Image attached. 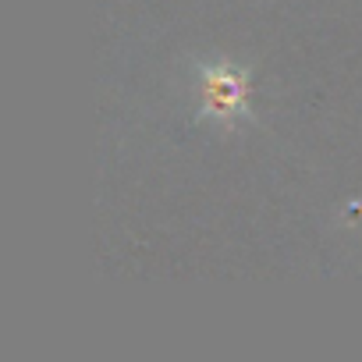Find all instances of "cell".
<instances>
[{
  "mask_svg": "<svg viewBox=\"0 0 362 362\" xmlns=\"http://www.w3.org/2000/svg\"><path fill=\"white\" fill-rule=\"evenodd\" d=\"M242 100H245V82L231 71V68H217L206 75L203 82V110L206 114H235L242 110Z\"/></svg>",
  "mask_w": 362,
  "mask_h": 362,
  "instance_id": "1",
  "label": "cell"
}]
</instances>
